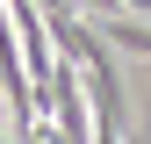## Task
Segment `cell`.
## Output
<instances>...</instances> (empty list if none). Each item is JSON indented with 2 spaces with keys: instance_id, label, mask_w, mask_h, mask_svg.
I'll return each instance as SVG.
<instances>
[{
  "instance_id": "1",
  "label": "cell",
  "mask_w": 151,
  "mask_h": 144,
  "mask_svg": "<svg viewBox=\"0 0 151 144\" xmlns=\"http://www.w3.org/2000/svg\"><path fill=\"white\" fill-rule=\"evenodd\" d=\"M108 43H122L129 58H151V22L144 14H108Z\"/></svg>"
}]
</instances>
